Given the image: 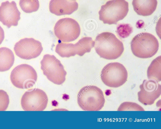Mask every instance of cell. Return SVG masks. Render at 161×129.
<instances>
[{"instance_id":"1","label":"cell","mask_w":161,"mask_h":129,"mask_svg":"<svg viewBox=\"0 0 161 129\" xmlns=\"http://www.w3.org/2000/svg\"><path fill=\"white\" fill-rule=\"evenodd\" d=\"M94 42L96 53L101 57L105 59H116L121 55L124 51L123 43L110 32H103L98 34Z\"/></svg>"},{"instance_id":"2","label":"cell","mask_w":161,"mask_h":129,"mask_svg":"<svg viewBox=\"0 0 161 129\" xmlns=\"http://www.w3.org/2000/svg\"><path fill=\"white\" fill-rule=\"evenodd\" d=\"M105 102L102 91L94 85L85 86L78 93L77 102L84 111H99L103 107Z\"/></svg>"},{"instance_id":"3","label":"cell","mask_w":161,"mask_h":129,"mask_svg":"<svg viewBox=\"0 0 161 129\" xmlns=\"http://www.w3.org/2000/svg\"><path fill=\"white\" fill-rule=\"evenodd\" d=\"M130 47L133 54L142 58L151 57L157 52L159 43L156 38L152 34L142 32L132 39Z\"/></svg>"},{"instance_id":"4","label":"cell","mask_w":161,"mask_h":129,"mask_svg":"<svg viewBox=\"0 0 161 129\" xmlns=\"http://www.w3.org/2000/svg\"><path fill=\"white\" fill-rule=\"evenodd\" d=\"M129 11V4L125 0H111L101 7L99 19L104 24H116L124 18Z\"/></svg>"},{"instance_id":"5","label":"cell","mask_w":161,"mask_h":129,"mask_svg":"<svg viewBox=\"0 0 161 129\" xmlns=\"http://www.w3.org/2000/svg\"><path fill=\"white\" fill-rule=\"evenodd\" d=\"M41 64L43 74L50 81L58 85L64 82L67 72L60 61L54 55H45Z\"/></svg>"},{"instance_id":"6","label":"cell","mask_w":161,"mask_h":129,"mask_svg":"<svg viewBox=\"0 0 161 129\" xmlns=\"http://www.w3.org/2000/svg\"><path fill=\"white\" fill-rule=\"evenodd\" d=\"M100 76L102 81L106 85L117 88L126 82L128 72L123 64L118 62H111L103 67Z\"/></svg>"},{"instance_id":"7","label":"cell","mask_w":161,"mask_h":129,"mask_svg":"<svg viewBox=\"0 0 161 129\" xmlns=\"http://www.w3.org/2000/svg\"><path fill=\"white\" fill-rule=\"evenodd\" d=\"M36 72L31 66L26 64H21L15 67L11 72V81L17 88L29 89L32 87L36 82Z\"/></svg>"},{"instance_id":"8","label":"cell","mask_w":161,"mask_h":129,"mask_svg":"<svg viewBox=\"0 0 161 129\" xmlns=\"http://www.w3.org/2000/svg\"><path fill=\"white\" fill-rule=\"evenodd\" d=\"M54 31L56 37L64 42H69L75 40L80 32V26L75 20L66 17L61 19L55 24Z\"/></svg>"},{"instance_id":"9","label":"cell","mask_w":161,"mask_h":129,"mask_svg":"<svg viewBox=\"0 0 161 129\" xmlns=\"http://www.w3.org/2000/svg\"><path fill=\"white\" fill-rule=\"evenodd\" d=\"M47 96L42 90L34 88L26 91L21 100V105L25 111H42L46 108Z\"/></svg>"},{"instance_id":"10","label":"cell","mask_w":161,"mask_h":129,"mask_svg":"<svg viewBox=\"0 0 161 129\" xmlns=\"http://www.w3.org/2000/svg\"><path fill=\"white\" fill-rule=\"evenodd\" d=\"M14 49L17 56L23 59L30 60L39 56L43 47L40 41L32 38H25L17 42Z\"/></svg>"},{"instance_id":"11","label":"cell","mask_w":161,"mask_h":129,"mask_svg":"<svg viewBox=\"0 0 161 129\" xmlns=\"http://www.w3.org/2000/svg\"><path fill=\"white\" fill-rule=\"evenodd\" d=\"M139 88L140 91L137 93L138 100L144 105L153 104L161 94V85L153 79L144 80Z\"/></svg>"},{"instance_id":"12","label":"cell","mask_w":161,"mask_h":129,"mask_svg":"<svg viewBox=\"0 0 161 129\" xmlns=\"http://www.w3.org/2000/svg\"><path fill=\"white\" fill-rule=\"evenodd\" d=\"M20 12L14 1L2 2L0 6V21L8 28L17 26L20 19Z\"/></svg>"},{"instance_id":"13","label":"cell","mask_w":161,"mask_h":129,"mask_svg":"<svg viewBox=\"0 0 161 129\" xmlns=\"http://www.w3.org/2000/svg\"><path fill=\"white\" fill-rule=\"evenodd\" d=\"M78 7V3L75 0H51L49 4L50 11L57 16L71 14Z\"/></svg>"},{"instance_id":"14","label":"cell","mask_w":161,"mask_h":129,"mask_svg":"<svg viewBox=\"0 0 161 129\" xmlns=\"http://www.w3.org/2000/svg\"><path fill=\"white\" fill-rule=\"evenodd\" d=\"M157 0H133L134 10L138 15L145 16L152 14L156 9Z\"/></svg>"},{"instance_id":"15","label":"cell","mask_w":161,"mask_h":129,"mask_svg":"<svg viewBox=\"0 0 161 129\" xmlns=\"http://www.w3.org/2000/svg\"><path fill=\"white\" fill-rule=\"evenodd\" d=\"M14 56L13 51L5 47L0 48V72L8 70L13 66Z\"/></svg>"},{"instance_id":"16","label":"cell","mask_w":161,"mask_h":129,"mask_svg":"<svg viewBox=\"0 0 161 129\" xmlns=\"http://www.w3.org/2000/svg\"><path fill=\"white\" fill-rule=\"evenodd\" d=\"M161 57L160 56L152 62L147 71L148 79H154L158 82L161 81Z\"/></svg>"},{"instance_id":"17","label":"cell","mask_w":161,"mask_h":129,"mask_svg":"<svg viewBox=\"0 0 161 129\" xmlns=\"http://www.w3.org/2000/svg\"><path fill=\"white\" fill-rule=\"evenodd\" d=\"M56 52L62 57H69L77 54L75 44L59 42L56 47Z\"/></svg>"},{"instance_id":"18","label":"cell","mask_w":161,"mask_h":129,"mask_svg":"<svg viewBox=\"0 0 161 129\" xmlns=\"http://www.w3.org/2000/svg\"><path fill=\"white\" fill-rule=\"evenodd\" d=\"M95 42L92 37H85L81 38L75 44L77 54L83 56L86 53L89 52L94 46Z\"/></svg>"},{"instance_id":"19","label":"cell","mask_w":161,"mask_h":129,"mask_svg":"<svg viewBox=\"0 0 161 129\" xmlns=\"http://www.w3.org/2000/svg\"><path fill=\"white\" fill-rule=\"evenodd\" d=\"M19 4L21 9L26 13L36 12L39 7L38 0H20Z\"/></svg>"},{"instance_id":"20","label":"cell","mask_w":161,"mask_h":129,"mask_svg":"<svg viewBox=\"0 0 161 129\" xmlns=\"http://www.w3.org/2000/svg\"><path fill=\"white\" fill-rule=\"evenodd\" d=\"M118 111H144L139 105L131 102H124L122 103L117 109Z\"/></svg>"},{"instance_id":"21","label":"cell","mask_w":161,"mask_h":129,"mask_svg":"<svg viewBox=\"0 0 161 129\" xmlns=\"http://www.w3.org/2000/svg\"><path fill=\"white\" fill-rule=\"evenodd\" d=\"M9 103L8 95L5 91L0 90V111H5Z\"/></svg>"},{"instance_id":"22","label":"cell","mask_w":161,"mask_h":129,"mask_svg":"<svg viewBox=\"0 0 161 129\" xmlns=\"http://www.w3.org/2000/svg\"><path fill=\"white\" fill-rule=\"evenodd\" d=\"M4 38V32L3 28L0 26V45L3 42Z\"/></svg>"},{"instance_id":"23","label":"cell","mask_w":161,"mask_h":129,"mask_svg":"<svg viewBox=\"0 0 161 129\" xmlns=\"http://www.w3.org/2000/svg\"></svg>"}]
</instances>
